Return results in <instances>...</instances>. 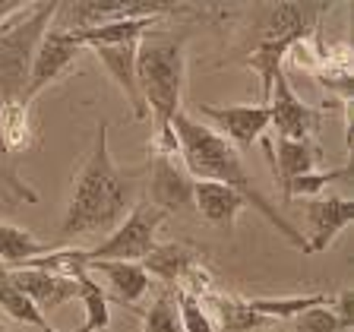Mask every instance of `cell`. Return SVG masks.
I'll return each mask as SVG.
<instances>
[{"instance_id":"cell-21","label":"cell","mask_w":354,"mask_h":332,"mask_svg":"<svg viewBox=\"0 0 354 332\" xmlns=\"http://www.w3.org/2000/svg\"><path fill=\"white\" fill-rule=\"evenodd\" d=\"M158 22V16H140V19H118L108 26H95V29L70 32L80 48H98V44H120V42H140L146 32H152V26Z\"/></svg>"},{"instance_id":"cell-19","label":"cell","mask_w":354,"mask_h":332,"mask_svg":"<svg viewBox=\"0 0 354 332\" xmlns=\"http://www.w3.org/2000/svg\"><path fill=\"white\" fill-rule=\"evenodd\" d=\"M203 307L212 310L218 326L225 332H253V329H263L266 320L259 313H253L247 297H234V295H218V291H206V295L199 297Z\"/></svg>"},{"instance_id":"cell-30","label":"cell","mask_w":354,"mask_h":332,"mask_svg":"<svg viewBox=\"0 0 354 332\" xmlns=\"http://www.w3.org/2000/svg\"><path fill=\"white\" fill-rule=\"evenodd\" d=\"M41 332H57V329H54V326H44V329Z\"/></svg>"},{"instance_id":"cell-22","label":"cell","mask_w":354,"mask_h":332,"mask_svg":"<svg viewBox=\"0 0 354 332\" xmlns=\"http://www.w3.org/2000/svg\"><path fill=\"white\" fill-rule=\"evenodd\" d=\"M332 297L335 295L317 291V295H291V297H247V304L263 320H295L313 307H329Z\"/></svg>"},{"instance_id":"cell-10","label":"cell","mask_w":354,"mask_h":332,"mask_svg":"<svg viewBox=\"0 0 354 332\" xmlns=\"http://www.w3.org/2000/svg\"><path fill=\"white\" fill-rule=\"evenodd\" d=\"M80 44L70 38L66 29H48L35 51V60H32V73H29V89H26V102L41 92L44 86H51L57 76H64L73 60L80 57Z\"/></svg>"},{"instance_id":"cell-5","label":"cell","mask_w":354,"mask_h":332,"mask_svg":"<svg viewBox=\"0 0 354 332\" xmlns=\"http://www.w3.org/2000/svg\"><path fill=\"white\" fill-rule=\"evenodd\" d=\"M323 10L329 7L326 3H279V7H272L269 26L263 29L259 44L253 48L250 60H247L263 80V104H269V98H272V80L281 70L285 54L297 42H307L310 32L317 29Z\"/></svg>"},{"instance_id":"cell-18","label":"cell","mask_w":354,"mask_h":332,"mask_svg":"<svg viewBox=\"0 0 354 332\" xmlns=\"http://www.w3.org/2000/svg\"><path fill=\"white\" fill-rule=\"evenodd\" d=\"M86 269L88 273H102L108 279L111 295L120 304H136L152 288V279L140 263H88Z\"/></svg>"},{"instance_id":"cell-11","label":"cell","mask_w":354,"mask_h":332,"mask_svg":"<svg viewBox=\"0 0 354 332\" xmlns=\"http://www.w3.org/2000/svg\"><path fill=\"white\" fill-rule=\"evenodd\" d=\"M304 219H307V234H304L307 253H319L354 221V203L345 196H319L307 203Z\"/></svg>"},{"instance_id":"cell-4","label":"cell","mask_w":354,"mask_h":332,"mask_svg":"<svg viewBox=\"0 0 354 332\" xmlns=\"http://www.w3.org/2000/svg\"><path fill=\"white\" fill-rule=\"evenodd\" d=\"M57 0L51 3H32L0 22V114L10 108H19L26 102L29 89L32 60L41 44L44 32L51 29V19L57 16Z\"/></svg>"},{"instance_id":"cell-2","label":"cell","mask_w":354,"mask_h":332,"mask_svg":"<svg viewBox=\"0 0 354 332\" xmlns=\"http://www.w3.org/2000/svg\"><path fill=\"white\" fill-rule=\"evenodd\" d=\"M171 130H174L177 146H180L184 168L193 181H215V184H225V187H231V190H237L266 221H269V225H275V231H279L281 237H288L291 247H297L301 253H307V241H304V234L288 219H281L279 209L257 190L253 174L247 171L241 152H237L225 136H218L212 127L193 120L190 114H184V111L171 120Z\"/></svg>"},{"instance_id":"cell-16","label":"cell","mask_w":354,"mask_h":332,"mask_svg":"<svg viewBox=\"0 0 354 332\" xmlns=\"http://www.w3.org/2000/svg\"><path fill=\"white\" fill-rule=\"evenodd\" d=\"M66 273L76 279V285H80V301H82V310H86V320H82V326L76 332H104L111 326V313H108V291H104L102 285H98L95 279H92V273L88 269H82L80 263H76V247L70 250V263H66Z\"/></svg>"},{"instance_id":"cell-31","label":"cell","mask_w":354,"mask_h":332,"mask_svg":"<svg viewBox=\"0 0 354 332\" xmlns=\"http://www.w3.org/2000/svg\"><path fill=\"white\" fill-rule=\"evenodd\" d=\"M253 332H263V329H253Z\"/></svg>"},{"instance_id":"cell-13","label":"cell","mask_w":354,"mask_h":332,"mask_svg":"<svg viewBox=\"0 0 354 332\" xmlns=\"http://www.w3.org/2000/svg\"><path fill=\"white\" fill-rule=\"evenodd\" d=\"M266 158H269V168L279 177V187H285L288 181H295L301 174L310 171H319L326 152L317 140H263Z\"/></svg>"},{"instance_id":"cell-15","label":"cell","mask_w":354,"mask_h":332,"mask_svg":"<svg viewBox=\"0 0 354 332\" xmlns=\"http://www.w3.org/2000/svg\"><path fill=\"white\" fill-rule=\"evenodd\" d=\"M193 203L203 212V219L218 225V228H231L241 209L247 206V199L241 193L225 184H215V181H196L193 184Z\"/></svg>"},{"instance_id":"cell-14","label":"cell","mask_w":354,"mask_h":332,"mask_svg":"<svg viewBox=\"0 0 354 332\" xmlns=\"http://www.w3.org/2000/svg\"><path fill=\"white\" fill-rule=\"evenodd\" d=\"M136 44L140 42H120V44H98L95 54L102 57L104 70L111 73V80L120 86V92L127 95L133 108V118L136 120H146L149 111L146 102L140 95V86H136Z\"/></svg>"},{"instance_id":"cell-26","label":"cell","mask_w":354,"mask_h":332,"mask_svg":"<svg viewBox=\"0 0 354 332\" xmlns=\"http://www.w3.org/2000/svg\"><path fill=\"white\" fill-rule=\"evenodd\" d=\"M174 301H177V317H180L184 332H215L212 313L203 307V301L196 295H190L184 288H174Z\"/></svg>"},{"instance_id":"cell-27","label":"cell","mask_w":354,"mask_h":332,"mask_svg":"<svg viewBox=\"0 0 354 332\" xmlns=\"http://www.w3.org/2000/svg\"><path fill=\"white\" fill-rule=\"evenodd\" d=\"M295 332H351V326L342 323L329 304V307H313L295 317Z\"/></svg>"},{"instance_id":"cell-29","label":"cell","mask_w":354,"mask_h":332,"mask_svg":"<svg viewBox=\"0 0 354 332\" xmlns=\"http://www.w3.org/2000/svg\"><path fill=\"white\" fill-rule=\"evenodd\" d=\"M0 332H13V329H10V326L3 323V320H0Z\"/></svg>"},{"instance_id":"cell-7","label":"cell","mask_w":354,"mask_h":332,"mask_svg":"<svg viewBox=\"0 0 354 332\" xmlns=\"http://www.w3.org/2000/svg\"><path fill=\"white\" fill-rule=\"evenodd\" d=\"M272 98H269V127H275V140H317L323 127V111L310 108L307 102L295 95L285 70H279L272 80Z\"/></svg>"},{"instance_id":"cell-8","label":"cell","mask_w":354,"mask_h":332,"mask_svg":"<svg viewBox=\"0 0 354 332\" xmlns=\"http://www.w3.org/2000/svg\"><path fill=\"white\" fill-rule=\"evenodd\" d=\"M193 181L177 155H152L149 162V203L165 212H184L193 206Z\"/></svg>"},{"instance_id":"cell-3","label":"cell","mask_w":354,"mask_h":332,"mask_svg":"<svg viewBox=\"0 0 354 332\" xmlns=\"http://www.w3.org/2000/svg\"><path fill=\"white\" fill-rule=\"evenodd\" d=\"M184 35H142L136 44V86L155 120V136L171 130V120L180 114L187 80Z\"/></svg>"},{"instance_id":"cell-25","label":"cell","mask_w":354,"mask_h":332,"mask_svg":"<svg viewBox=\"0 0 354 332\" xmlns=\"http://www.w3.org/2000/svg\"><path fill=\"white\" fill-rule=\"evenodd\" d=\"M142 332H184L180 317H177L174 288H165L152 301V307L146 310V320H142Z\"/></svg>"},{"instance_id":"cell-6","label":"cell","mask_w":354,"mask_h":332,"mask_svg":"<svg viewBox=\"0 0 354 332\" xmlns=\"http://www.w3.org/2000/svg\"><path fill=\"white\" fill-rule=\"evenodd\" d=\"M168 219V212L158 206H152L149 199L136 203L130 209L124 221L111 231L98 247L92 250H76V263L86 269L88 263H142L149 257V250L155 247V234L162 228V221Z\"/></svg>"},{"instance_id":"cell-17","label":"cell","mask_w":354,"mask_h":332,"mask_svg":"<svg viewBox=\"0 0 354 332\" xmlns=\"http://www.w3.org/2000/svg\"><path fill=\"white\" fill-rule=\"evenodd\" d=\"M140 266L149 273V279L155 275V279H162L165 285H180L199 266V257L187 243H162V247H152L149 257L142 259Z\"/></svg>"},{"instance_id":"cell-20","label":"cell","mask_w":354,"mask_h":332,"mask_svg":"<svg viewBox=\"0 0 354 332\" xmlns=\"http://www.w3.org/2000/svg\"><path fill=\"white\" fill-rule=\"evenodd\" d=\"M51 250H57V247L38 241L32 231L16 228L10 221H0V263L7 269H22L26 263H32L38 257H48Z\"/></svg>"},{"instance_id":"cell-12","label":"cell","mask_w":354,"mask_h":332,"mask_svg":"<svg viewBox=\"0 0 354 332\" xmlns=\"http://www.w3.org/2000/svg\"><path fill=\"white\" fill-rule=\"evenodd\" d=\"M13 285L19 288L22 295L32 301V307L38 313H51L60 304L76 301L80 295V285H76L73 275H60V273H48V269H13L10 273Z\"/></svg>"},{"instance_id":"cell-24","label":"cell","mask_w":354,"mask_h":332,"mask_svg":"<svg viewBox=\"0 0 354 332\" xmlns=\"http://www.w3.org/2000/svg\"><path fill=\"white\" fill-rule=\"evenodd\" d=\"M335 181H351V165H342L335 171H310V174H301L295 181H288L281 187V193H285V199L317 196V193H323V187L335 184Z\"/></svg>"},{"instance_id":"cell-28","label":"cell","mask_w":354,"mask_h":332,"mask_svg":"<svg viewBox=\"0 0 354 332\" xmlns=\"http://www.w3.org/2000/svg\"><path fill=\"white\" fill-rule=\"evenodd\" d=\"M19 10H22V3H16V0H0V22L10 19V16L19 13Z\"/></svg>"},{"instance_id":"cell-9","label":"cell","mask_w":354,"mask_h":332,"mask_svg":"<svg viewBox=\"0 0 354 332\" xmlns=\"http://www.w3.org/2000/svg\"><path fill=\"white\" fill-rule=\"evenodd\" d=\"M203 118H209L218 127V136L231 142V146H253L263 140V133L269 130V104H231V108H215V104H196Z\"/></svg>"},{"instance_id":"cell-1","label":"cell","mask_w":354,"mask_h":332,"mask_svg":"<svg viewBox=\"0 0 354 332\" xmlns=\"http://www.w3.org/2000/svg\"><path fill=\"white\" fill-rule=\"evenodd\" d=\"M136 174L120 171L108 149V124H98L95 146L73 181V196L60 221L64 237L111 234L136 206Z\"/></svg>"},{"instance_id":"cell-23","label":"cell","mask_w":354,"mask_h":332,"mask_svg":"<svg viewBox=\"0 0 354 332\" xmlns=\"http://www.w3.org/2000/svg\"><path fill=\"white\" fill-rule=\"evenodd\" d=\"M0 310H3L10 320H16V323L38 326V329H44V326H48V320H44L41 313L32 307L29 297H26L19 288L13 285V279H10V269L3 263H0Z\"/></svg>"}]
</instances>
